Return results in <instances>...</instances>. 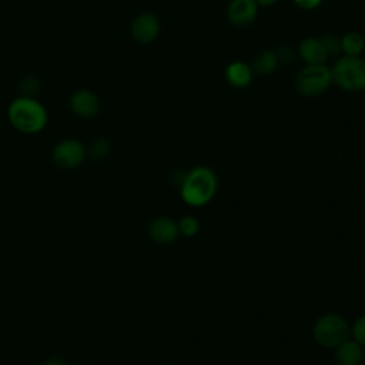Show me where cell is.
<instances>
[{
    "instance_id": "cell-10",
    "label": "cell",
    "mask_w": 365,
    "mask_h": 365,
    "mask_svg": "<svg viewBox=\"0 0 365 365\" xmlns=\"http://www.w3.org/2000/svg\"><path fill=\"white\" fill-rule=\"evenodd\" d=\"M148 232H150V237L160 244H170L180 234L178 224L168 217H158L153 220L150 224Z\"/></svg>"
},
{
    "instance_id": "cell-21",
    "label": "cell",
    "mask_w": 365,
    "mask_h": 365,
    "mask_svg": "<svg viewBox=\"0 0 365 365\" xmlns=\"http://www.w3.org/2000/svg\"><path fill=\"white\" fill-rule=\"evenodd\" d=\"M292 1L302 10H314L322 3V0H292Z\"/></svg>"
},
{
    "instance_id": "cell-13",
    "label": "cell",
    "mask_w": 365,
    "mask_h": 365,
    "mask_svg": "<svg viewBox=\"0 0 365 365\" xmlns=\"http://www.w3.org/2000/svg\"><path fill=\"white\" fill-rule=\"evenodd\" d=\"M225 78L237 88L247 87L252 80V68L244 61H232L225 70Z\"/></svg>"
},
{
    "instance_id": "cell-4",
    "label": "cell",
    "mask_w": 365,
    "mask_h": 365,
    "mask_svg": "<svg viewBox=\"0 0 365 365\" xmlns=\"http://www.w3.org/2000/svg\"><path fill=\"white\" fill-rule=\"evenodd\" d=\"M332 83V73L325 64H307L295 78L297 91L304 97L324 94Z\"/></svg>"
},
{
    "instance_id": "cell-2",
    "label": "cell",
    "mask_w": 365,
    "mask_h": 365,
    "mask_svg": "<svg viewBox=\"0 0 365 365\" xmlns=\"http://www.w3.org/2000/svg\"><path fill=\"white\" fill-rule=\"evenodd\" d=\"M7 114L13 127L21 133H38L47 124V110L41 103L29 96H21L13 100Z\"/></svg>"
},
{
    "instance_id": "cell-18",
    "label": "cell",
    "mask_w": 365,
    "mask_h": 365,
    "mask_svg": "<svg viewBox=\"0 0 365 365\" xmlns=\"http://www.w3.org/2000/svg\"><path fill=\"white\" fill-rule=\"evenodd\" d=\"M110 153V143L106 138H97L91 147V155L94 158H103Z\"/></svg>"
},
{
    "instance_id": "cell-22",
    "label": "cell",
    "mask_w": 365,
    "mask_h": 365,
    "mask_svg": "<svg viewBox=\"0 0 365 365\" xmlns=\"http://www.w3.org/2000/svg\"><path fill=\"white\" fill-rule=\"evenodd\" d=\"M21 86H23V90L27 94H30V93H34L36 90H38V80L33 78V77L31 78H26V80H23Z\"/></svg>"
},
{
    "instance_id": "cell-8",
    "label": "cell",
    "mask_w": 365,
    "mask_h": 365,
    "mask_svg": "<svg viewBox=\"0 0 365 365\" xmlns=\"http://www.w3.org/2000/svg\"><path fill=\"white\" fill-rule=\"evenodd\" d=\"M258 11V4L255 0H231L227 9L228 20L235 27L250 26Z\"/></svg>"
},
{
    "instance_id": "cell-24",
    "label": "cell",
    "mask_w": 365,
    "mask_h": 365,
    "mask_svg": "<svg viewBox=\"0 0 365 365\" xmlns=\"http://www.w3.org/2000/svg\"><path fill=\"white\" fill-rule=\"evenodd\" d=\"M257 1V4H259V6H272V4H275L278 0H255Z\"/></svg>"
},
{
    "instance_id": "cell-12",
    "label": "cell",
    "mask_w": 365,
    "mask_h": 365,
    "mask_svg": "<svg viewBox=\"0 0 365 365\" xmlns=\"http://www.w3.org/2000/svg\"><path fill=\"white\" fill-rule=\"evenodd\" d=\"M364 352L361 348V344L354 341H344L336 346L335 359L339 365H359L362 361Z\"/></svg>"
},
{
    "instance_id": "cell-16",
    "label": "cell",
    "mask_w": 365,
    "mask_h": 365,
    "mask_svg": "<svg viewBox=\"0 0 365 365\" xmlns=\"http://www.w3.org/2000/svg\"><path fill=\"white\" fill-rule=\"evenodd\" d=\"M319 40H321V43H322V46H324V48H325L328 57L336 56V54L342 53V51H341V38H338L336 36L328 33V34H322V36L319 37Z\"/></svg>"
},
{
    "instance_id": "cell-5",
    "label": "cell",
    "mask_w": 365,
    "mask_h": 365,
    "mask_svg": "<svg viewBox=\"0 0 365 365\" xmlns=\"http://www.w3.org/2000/svg\"><path fill=\"white\" fill-rule=\"evenodd\" d=\"M348 336V322L338 314H325L314 325V338L322 346L336 348Z\"/></svg>"
},
{
    "instance_id": "cell-23",
    "label": "cell",
    "mask_w": 365,
    "mask_h": 365,
    "mask_svg": "<svg viewBox=\"0 0 365 365\" xmlns=\"http://www.w3.org/2000/svg\"><path fill=\"white\" fill-rule=\"evenodd\" d=\"M44 365H66V361L63 358L53 356V358H48Z\"/></svg>"
},
{
    "instance_id": "cell-11",
    "label": "cell",
    "mask_w": 365,
    "mask_h": 365,
    "mask_svg": "<svg viewBox=\"0 0 365 365\" xmlns=\"http://www.w3.org/2000/svg\"><path fill=\"white\" fill-rule=\"evenodd\" d=\"M298 54L307 64H324L328 54L319 37H307L298 46Z\"/></svg>"
},
{
    "instance_id": "cell-7",
    "label": "cell",
    "mask_w": 365,
    "mask_h": 365,
    "mask_svg": "<svg viewBox=\"0 0 365 365\" xmlns=\"http://www.w3.org/2000/svg\"><path fill=\"white\" fill-rule=\"evenodd\" d=\"M131 37L140 44H148L160 34V21L151 13L138 14L131 23Z\"/></svg>"
},
{
    "instance_id": "cell-20",
    "label": "cell",
    "mask_w": 365,
    "mask_h": 365,
    "mask_svg": "<svg viewBox=\"0 0 365 365\" xmlns=\"http://www.w3.org/2000/svg\"><path fill=\"white\" fill-rule=\"evenodd\" d=\"M275 53L278 56V60L282 61V63H291L297 57V53L291 47H288V46H281Z\"/></svg>"
},
{
    "instance_id": "cell-6",
    "label": "cell",
    "mask_w": 365,
    "mask_h": 365,
    "mask_svg": "<svg viewBox=\"0 0 365 365\" xmlns=\"http://www.w3.org/2000/svg\"><path fill=\"white\" fill-rule=\"evenodd\" d=\"M53 158L61 168H76L84 161L86 150L76 140H63L54 147Z\"/></svg>"
},
{
    "instance_id": "cell-14",
    "label": "cell",
    "mask_w": 365,
    "mask_h": 365,
    "mask_svg": "<svg viewBox=\"0 0 365 365\" xmlns=\"http://www.w3.org/2000/svg\"><path fill=\"white\" fill-rule=\"evenodd\" d=\"M278 64L279 60L277 53L272 50H264L254 58L251 68H254L261 76H268L277 70Z\"/></svg>"
},
{
    "instance_id": "cell-1",
    "label": "cell",
    "mask_w": 365,
    "mask_h": 365,
    "mask_svg": "<svg viewBox=\"0 0 365 365\" xmlns=\"http://www.w3.org/2000/svg\"><path fill=\"white\" fill-rule=\"evenodd\" d=\"M180 191L185 204L202 207L212 200L217 191V177L208 167H195L185 174Z\"/></svg>"
},
{
    "instance_id": "cell-9",
    "label": "cell",
    "mask_w": 365,
    "mask_h": 365,
    "mask_svg": "<svg viewBox=\"0 0 365 365\" xmlns=\"http://www.w3.org/2000/svg\"><path fill=\"white\" fill-rule=\"evenodd\" d=\"M70 108L76 115L83 118H90L98 113L100 100L91 90L81 88L71 94Z\"/></svg>"
},
{
    "instance_id": "cell-17",
    "label": "cell",
    "mask_w": 365,
    "mask_h": 365,
    "mask_svg": "<svg viewBox=\"0 0 365 365\" xmlns=\"http://www.w3.org/2000/svg\"><path fill=\"white\" fill-rule=\"evenodd\" d=\"M198 228H200V225H198L197 218L191 217V215H187V217L181 218L180 222H178V231L185 237L195 235L198 232Z\"/></svg>"
},
{
    "instance_id": "cell-15",
    "label": "cell",
    "mask_w": 365,
    "mask_h": 365,
    "mask_svg": "<svg viewBox=\"0 0 365 365\" xmlns=\"http://www.w3.org/2000/svg\"><path fill=\"white\" fill-rule=\"evenodd\" d=\"M364 46V37L356 31H348L341 37V51L344 56H359Z\"/></svg>"
},
{
    "instance_id": "cell-3",
    "label": "cell",
    "mask_w": 365,
    "mask_h": 365,
    "mask_svg": "<svg viewBox=\"0 0 365 365\" xmlns=\"http://www.w3.org/2000/svg\"><path fill=\"white\" fill-rule=\"evenodd\" d=\"M332 83L345 91L365 90V60L359 56H342L331 68Z\"/></svg>"
},
{
    "instance_id": "cell-19",
    "label": "cell",
    "mask_w": 365,
    "mask_h": 365,
    "mask_svg": "<svg viewBox=\"0 0 365 365\" xmlns=\"http://www.w3.org/2000/svg\"><path fill=\"white\" fill-rule=\"evenodd\" d=\"M352 335L358 344L365 345V315L355 321L352 328Z\"/></svg>"
}]
</instances>
